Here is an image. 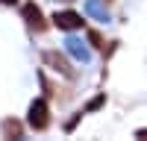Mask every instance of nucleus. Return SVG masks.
Wrapping results in <instances>:
<instances>
[{
  "label": "nucleus",
  "mask_w": 147,
  "mask_h": 141,
  "mask_svg": "<svg viewBox=\"0 0 147 141\" xmlns=\"http://www.w3.org/2000/svg\"><path fill=\"white\" fill-rule=\"evenodd\" d=\"M53 23H56L59 30L71 32V30H80V27H82V18L77 15V12H71V9H62V12H56V15H53Z\"/></svg>",
  "instance_id": "7ed1b4c3"
},
{
  "label": "nucleus",
  "mask_w": 147,
  "mask_h": 141,
  "mask_svg": "<svg viewBox=\"0 0 147 141\" xmlns=\"http://www.w3.org/2000/svg\"><path fill=\"white\" fill-rule=\"evenodd\" d=\"M65 50H68L74 59H77V62H88V59H91V53H88V47H85V41L74 38V35H71V38L65 41Z\"/></svg>",
  "instance_id": "20e7f679"
},
{
  "label": "nucleus",
  "mask_w": 147,
  "mask_h": 141,
  "mask_svg": "<svg viewBox=\"0 0 147 141\" xmlns=\"http://www.w3.org/2000/svg\"><path fill=\"white\" fill-rule=\"evenodd\" d=\"M88 44L91 47H103V35L97 32V30H88Z\"/></svg>",
  "instance_id": "6e6552de"
},
{
  "label": "nucleus",
  "mask_w": 147,
  "mask_h": 141,
  "mask_svg": "<svg viewBox=\"0 0 147 141\" xmlns=\"http://www.w3.org/2000/svg\"><path fill=\"white\" fill-rule=\"evenodd\" d=\"M103 100H106L103 94H97L94 100H88V106H85V112H94V109H100V106H103Z\"/></svg>",
  "instance_id": "1a4fd4ad"
},
{
  "label": "nucleus",
  "mask_w": 147,
  "mask_h": 141,
  "mask_svg": "<svg viewBox=\"0 0 147 141\" xmlns=\"http://www.w3.org/2000/svg\"><path fill=\"white\" fill-rule=\"evenodd\" d=\"M27 124L35 129V132H41V129H47V124H50V106H47L44 97H35L30 103V112H27Z\"/></svg>",
  "instance_id": "f257e3e1"
},
{
  "label": "nucleus",
  "mask_w": 147,
  "mask_h": 141,
  "mask_svg": "<svg viewBox=\"0 0 147 141\" xmlns=\"http://www.w3.org/2000/svg\"><path fill=\"white\" fill-rule=\"evenodd\" d=\"M21 15H24V21H27V27H30V30H35V32H44V30H47L44 12H41L38 6H35V3H24Z\"/></svg>",
  "instance_id": "f03ea898"
},
{
  "label": "nucleus",
  "mask_w": 147,
  "mask_h": 141,
  "mask_svg": "<svg viewBox=\"0 0 147 141\" xmlns=\"http://www.w3.org/2000/svg\"><path fill=\"white\" fill-rule=\"evenodd\" d=\"M85 12H88V18H94V21H109V12H106V6L100 0H88V3H85Z\"/></svg>",
  "instance_id": "39448f33"
},
{
  "label": "nucleus",
  "mask_w": 147,
  "mask_h": 141,
  "mask_svg": "<svg viewBox=\"0 0 147 141\" xmlns=\"http://www.w3.org/2000/svg\"><path fill=\"white\" fill-rule=\"evenodd\" d=\"M3 135H6V138H21V135H24V126H21V121L9 117V121L3 124Z\"/></svg>",
  "instance_id": "0eeeda50"
},
{
  "label": "nucleus",
  "mask_w": 147,
  "mask_h": 141,
  "mask_svg": "<svg viewBox=\"0 0 147 141\" xmlns=\"http://www.w3.org/2000/svg\"><path fill=\"white\" fill-rule=\"evenodd\" d=\"M62 3H71V0H62Z\"/></svg>",
  "instance_id": "f8f14e48"
},
{
  "label": "nucleus",
  "mask_w": 147,
  "mask_h": 141,
  "mask_svg": "<svg viewBox=\"0 0 147 141\" xmlns=\"http://www.w3.org/2000/svg\"><path fill=\"white\" fill-rule=\"evenodd\" d=\"M136 138H147V129H138V132H136Z\"/></svg>",
  "instance_id": "9d476101"
},
{
  "label": "nucleus",
  "mask_w": 147,
  "mask_h": 141,
  "mask_svg": "<svg viewBox=\"0 0 147 141\" xmlns=\"http://www.w3.org/2000/svg\"><path fill=\"white\" fill-rule=\"evenodd\" d=\"M0 3H6V6H15V3H18V0H0Z\"/></svg>",
  "instance_id": "9b49d317"
},
{
  "label": "nucleus",
  "mask_w": 147,
  "mask_h": 141,
  "mask_svg": "<svg viewBox=\"0 0 147 141\" xmlns=\"http://www.w3.org/2000/svg\"><path fill=\"white\" fill-rule=\"evenodd\" d=\"M44 62L53 65L59 74H71V65L65 62V56H59V53H50V50H47V53H44Z\"/></svg>",
  "instance_id": "423d86ee"
}]
</instances>
